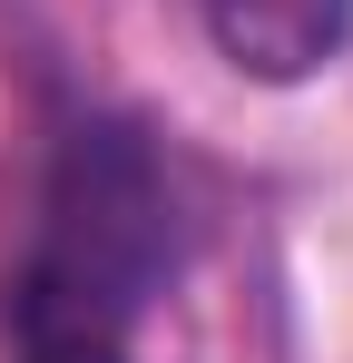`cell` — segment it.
I'll use <instances>...</instances> for the list:
<instances>
[{
	"mask_svg": "<svg viewBox=\"0 0 353 363\" xmlns=\"http://www.w3.org/2000/svg\"><path fill=\"white\" fill-rule=\"evenodd\" d=\"M196 10H206L216 60L265 79V89H294V79L334 69L353 40V0H196Z\"/></svg>",
	"mask_w": 353,
	"mask_h": 363,
	"instance_id": "obj_2",
	"label": "cell"
},
{
	"mask_svg": "<svg viewBox=\"0 0 353 363\" xmlns=\"http://www.w3.org/2000/svg\"><path fill=\"white\" fill-rule=\"evenodd\" d=\"M176 265V196L138 128H69L40 226L0 285L10 363H138V314Z\"/></svg>",
	"mask_w": 353,
	"mask_h": 363,
	"instance_id": "obj_1",
	"label": "cell"
}]
</instances>
